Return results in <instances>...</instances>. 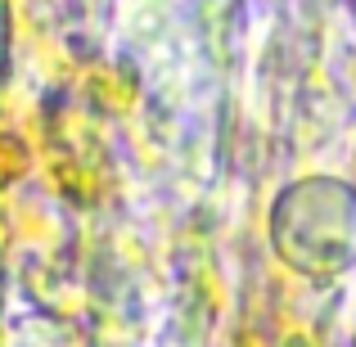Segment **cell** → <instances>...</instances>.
I'll use <instances>...</instances> for the list:
<instances>
[{"label":"cell","mask_w":356,"mask_h":347,"mask_svg":"<svg viewBox=\"0 0 356 347\" xmlns=\"http://www.w3.org/2000/svg\"><path fill=\"white\" fill-rule=\"evenodd\" d=\"M270 234L280 257L307 275H334L356 261V194L339 181H302L275 203Z\"/></svg>","instance_id":"cell-1"}]
</instances>
